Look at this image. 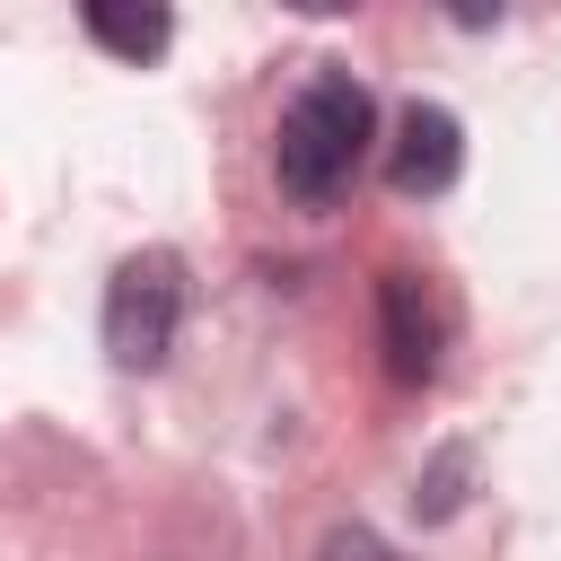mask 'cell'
<instances>
[{"label": "cell", "instance_id": "cell-1", "mask_svg": "<svg viewBox=\"0 0 561 561\" xmlns=\"http://www.w3.org/2000/svg\"><path fill=\"white\" fill-rule=\"evenodd\" d=\"M368 140H377V96H368L342 61H324V70L280 105L272 175H280V193H289V202L324 210V202H342V193H351V175L368 167Z\"/></svg>", "mask_w": 561, "mask_h": 561}, {"label": "cell", "instance_id": "cell-2", "mask_svg": "<svg viewBox=\"0 0 561 561\" xmlns=\"http://www.w3.org/2000/svg\"><path fill=\"white\" fill-rule=\"evenodd\" d=\"M175 333H184V263L167 245H149L105 280V359L149 377V368H167Z\"/></svg>", "mask_w": 561, "mask_h": 561}, {"label": "cell", "instance_id": "cell-3", "mask_svg": "<svg viewBox=\"0 0 561 561\" xmlns=\"http://www.w3.org/2000/svg\"><path fill=\"white\" fill-rule=\"evenodd\" d=\"M447 333H456V316H447V289L430 272H412V263L377 272V342H386V377L394 386H430Z\"/></svg>", "mask_w": 561, "mask_h": 561}, {"label": "cell", "instance_id": "cell-4", "mask_svg": "<svg viewBox=\"0 0 561 561\" xmlns=\"http://www.w3.org/2000/svg\"><path fill=\"white\" fill-rule=\"evenodd\" d=\"M456 167H465V123L447 114V105H403L394 114V140H386V184L403 193V202H430V193H447L456 184Z\"/></svg>", "mask_w": 561, "mask_h": 561}, {"label": "cell", "instance_id": "cell-5", "mask_svg": "<svg viewBox=\"0 0 561 561\" xmlns=\"http://www.w3.org/2000/svg\"><path fill=\"white\" fill-rule=\"evenodd\" d=\"M88 35L105 44V53H123V61H158L167 53V35H175V18L167 9H88Z\"/></svg>", "mask_w": 561, "mask_h": 561}, {"label": "cell", "instance_id": "cell-6", "mask_svg": "<svg viewBox=\"0 0 561 561\" xmlns=\"http://www.w3.org/2000/svg\"><path fill=\"white\" fill-rule=\"evenodd\" d=\"M316 561H403L377 526H324V543H316Z\"/></svg>", "mask_w": 561, "mask_h": 561}, {"label": "cell", "instance_id": "cell-7", "mask_svg": "<svg viewBox=\"0 0 561 561\" xmlns=\"http://www.w3.org/2000/svg\"><path fill=\"white\" fill-rule=\"evenodd\" d=\"M456 482H465V456H438V473L412 491V508L421 517H456Z\"/></svg>", "mask_w": 561, "mask_h": 561}]
</instances>
